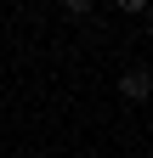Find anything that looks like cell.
Listing matches in <instances>:
<instances>
[{
	"instance_id": "cell-1",
	"label": "cell",
	"mask_w": 153,
	"mask_h": 158,
	"mask_svg": "<svg viewBox=\"0 0 153 158\" xmlns=\"http://www.w3.org/2000/svg\"><path fill=\"white\" fill-rule=\"evenodd\" d=\"M147 90H153V79H147V68H130V73L119 79V96H125V102H147Z\"/></svg>"
},
{
	"instance_id": "cell-2",
	"label": "cell",
	"mask_w": 153,
	"mask_h": 158,
	"mask_svg": "<svg viewBox=\"0 0 153 158\" xmlns=\"http://www.w3.org/2000/svg\"><path fill=\"white\" fill-rule=\"evenodd\" d=\"M63 6H68V17H85L91 6H97V0H63Z\"/></svg>"
},
{
	"instance_id": "cell-3",
	"label": "cell",
	"mask_w": 153,
	"mask_h": 158,
	"mask_svg": "<svg viewBox=\"0 0 153 158\" xmlns=\"http://www.w3.org/2000/svg\"><path fill=\"white\" fill-rule=\"evenodd\" d=\"M119 11H147V0H113Z\"/></svg>"
}]
</instances>
